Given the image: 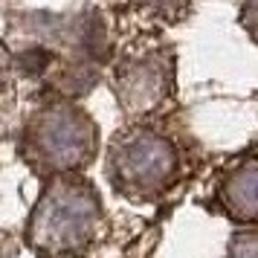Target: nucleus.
<instances>
[{"label": "nucleus", "mask_w": 258, "mask_h": 258, "mask_svg": "<svg viewBox=\"0 0 258 258\" xmlns=\"http://www.w3.org/2000/svg\"><path fill=\"white\" fill-rule=\"evenodd\" d=\"M96 221V198L84 186L61 183L49 191L47 203L38 209L32 235L47 249H70L90 235Z\"/></svg>", "instance_id": "1"}, {"label": "nucleus", "mask_w": 258, "mask_h": 258, "mask_svg": "<svg viewBox=\"0 0 258 258\" xmlns=\"http://www.w3.org/2000/svg\"><path fill=\"white\" fill-rule=\"evenodd\" d=\"M122 174L128 177L131 183H160L168 171H171V163L174 157L168 151V145L154 137H137L134 142H128L122 148Z\"/></svg>", "instance_id": "3"}, {"label": "nucleus", "mask_w": 258, "mask_h": 258, "mask_svg": "<svg viewBox=\"0 0 258 258\" xmlns=\"http://www.w3.org/2000/svg\"><path fill=\"white\" fill-rule=\"evenodd\" d=\"M41 142H44V151L52 157V163L73 165L90 148V131L82 116H76L70 110H52L44 119Z\"/></svg>", "instance_id": "2"}, {"label": "nucleus", "mask_w": 258, "mask_h": 258, "mask_svg": "<svg viewBox=\"0 0 258 258\" xmlns=\"http://www.w3.org/2000/svg\"><path fill=\"white\" fill-rule=\"evenodd\" d=\"M232 258H255V244H252V235H246L241 244H235V255Z\"/></svg>", "instance_id": "4"}]
</instances>
